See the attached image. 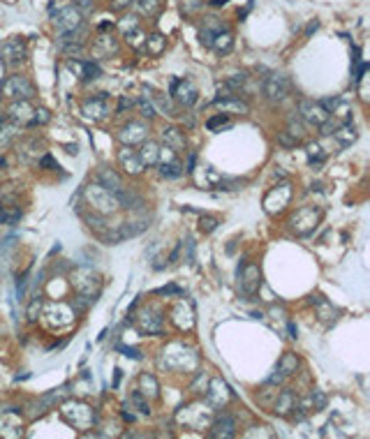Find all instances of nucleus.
Returning <instances> with one entry per match:
<instances>
[{
    "mask_svg": "<svg viewBox=\"0 0 370 439\" xmlns=\"http://www.w3.org/2000/svg\"><path fill=\"white\" fill-rule=\"evenodd\" d=\"M262 284V273L255 263H241L238 266V289L243 296H255Z\"/></svg>",
    "mask_w": 370,
    "mask_h": 439,
    "instance_id": "nucleus-1",
    "label": "nucleus"
},
{
    "mask_svg": "<svg viewBox=\"0 0 370 439\" xmlns=\"http://www.w3.org/2000/svg\"><path fill=\"white\" fill-rule=\"evenodd\" d=\"M289 201H291L289 183H280L278 187H273V190L264 197V211L268 213V215H275V213L285 211V206Z\"/></svg>",
    "mask_w": 370,
    "mask_h": 439,
    "instance_id": "nucleus-2",
    "label": "nucleus"
},
{
    "mask_svg": "<svg viewBox=\"0 0 370 439\" xmlns=\"http://www.w3.org/2000/svg\"><path fill=\"white\" fill-rule=\"evenodd\" d=\"M299 116L303 118V123L306 125H317L319 127L331 114H329V109H326L319 100L317 102H315V100H303V102L299 104Z\"/></svg>",
    "mask_w": 370,
    "mask_h": 439,
    "instance_id": "nucleus-3",
    "label": "nucleus"
},
{
    "mask_svg": "<svg viewBox=\"0 0 370 439\" xmlns=\"http://www.w3.org/2000/svg\"><path fill=\"white\" fill-rule=\"evenodd\" d=\"M289 90H291V83L285 74H271L264 81V95L268 102H282L285 97L289 95Z\"/></svg>",
    "mask_w": 370,
    "mask_h": 439,
    "instance_id": "nucleus-4",
    "label": "nucleus"
},
{
    "mask_svg": "<svg viewBox=\"0 0 370 439\" xmlns=\"http://www.w3.org/2000/svg\"><path fill=\"white\" fill-rule=\"evenodd\" d=\"M317 222H319V211L317 208H312V206H306V208H299V211L291 215L289 220V224L291 229L296 231V234H308L310 229H315L317 227Z\"/></svg>",
    "mask_w": 370,
    "mask_h": 439,
    "instance_id": "nucleus-5",
    "label": "nucleus"
},
{
    "mask_svg": "<svg viewBox=\"0 0 370 439\" xmlns=\"http://www.w3.org/2000/svg\"><path fill=\"white\" fill-rule=\"evenodd\" d=\"M2 93L7 97H14V100H30L35 95V88L30 83L28 77H9L5 83H2Z\"/></svg>",
    "mask_w": 370,
    "mask_h": 439,
    "instance_id": "nucleus-6",
    "label": "nucleus"
},
{
    "mask_svg": "<svg viewBox=\"0 0 370 439\" xmlns=\"http://www.w3.org/2000/svg\"><path fill=\"white\" fill-rule=\"evenodd\" d=\"M53 21H56V26H58L61 33H74V30H79V28H81V14H79V9H77V7L56 9Z\"/></svg>",
    "mask_w": 370,
    "mask_h": 439,
    "instance_id": "nucleus-7",
    "label": "nucleus"
},
{
    "mask_svg": "<svg viewBox=\"0 0 370 439\" xmlns=\"http://www.w3.org/2000/svg\"><path fill=\"white\" fill-rule=\"evenodd\" d=\"M171 95L176 97V102H181L183 106H192L197 102L199 90L190 79H174L171 81Z\"/></svg>",
    "mask_w": 370,
    "mask_h": 439,
    "instance_id": "nucleus-8",
    "label": "nucleus"
},
{
    "mask_svg": "<svg viewBox=\"0 0 370 439\" xmlns=\"http://www.w3.org/2000/svg\"><path fill=\"white\" fill-rule=\"evenodd\" d=\"M88 199H90V203H93V208H97V211H102V213L114 211L116 206H118V199H116V192H111V190H106V187H102V185H97V187H93V194H90Z\"/></svg>",
    "mask_w": 370,
    "mask_h": 439,
    "instance_id": "nucleus-9",
    "label": "nucleus"
},
{
    "mask_svg": "<svg viewBox=\"0 0 370 439\" xmlns=\"http://www.w3.org/2000/svg\"><path fill=\"white\" fill-rule=\"evenodd\" d=\"M234 432H236V419L231 416V414H220L218 419H215V423L211 425V437H234Z\"/></svg>",
    "mask_w": 370,
    "mask_h": 439,
    "instance_id": "nucleus-10",
    "label": "nucleus"
},
{
    "mask_svg": "<svg viewBox=\"0 0 370 439\" xmlns=\"http://www.w3.org/2000/svg\"><path fill=\"white\" fill-rule=\"evenodd\" d=\"M118 139L123 141L125 146H134V143L146 141V125L144 123H127L123 130H121Z\"/></svg>",
    "mask_w": 370,
    "mask_h": 439,
    "instance_id": "nucleus-11",
    "label": "nucleus"
},
{
    "mask_svg": "<svg viewBox=\"0 0 370 439\" xmlns=\"http://www.w3.org/2000/svg\"><path fill=\"white\" fill-rule=\"evenodd\" d=\"M116 199H118V206H123V208H127V211H141L144 206H146V201H144V197L141 194H137L130 187H121L118 192H116Z\"/></svg>",
    "mask_w": 370,
    "mask_h": 439,
    "instance_id": "nucleus-12",
    "label": "nucleus"
},
{
    "mask_svg": "<svg viewBox=\"0 0 370 439\" xmlns=\"http://www.w3.org/2000/svg\"><path fill=\"white\" fill-rule=\"evenodd\" d=\"M296 393L291 391V388H285L282 393H275V402H273V412L278 416H289L291 409H294V404H296Z\"/></svg>",
    "mask_w": 370,
    "mask_h": 439,
    "instance_id": "nucleus-13",
    "label": "nucleus"
},
{
    "mask_svg": "<svg viewBox=\"0 0 370 439\" xmlns=\"http://www.w3.org/2000/svg\"><path fill=\"white\" fill-rule=\"evenodd\" d=\"M118 162H121V167L125 169V174H141L144 171V164H141V160L139 155H137V150H130L127 146H125L121 153H118Z\"/></svg>",
    "mask_w": 370,
    "mask_h": 439,
    "instance_id": "nucleus-14",
    "label": "nucleus"
},
{
    "mask_svg": "<svg viewBox=\"0 0 370 439\" xmlns=\"http://www.w3.org/2000/svg\"><path fill=\"white\" fill-rule=\"evenodd\" d=\"M9 120H14V123H28L33 120V116H35V109L28 104V100H19L14 104L9 106Z\"/></svg>",
    "mask_w": 370,
    "mask_h": 439,
    "instance_id": "nucleus-15",
    "label": "nucleus"
},
{
    "mask_svg": "<svg viewBox=\"0 0 370 439\" xmlns=\"http://www.w3.org/2000/svg\"><path fill=\"white\" fill-rule=\"evenodd\" d=\"M2 58L7 62H21L23 58H26V44H23V40H19V37H14V40H9V42L2 44Z\"/></svg>",
    "mask_w": 370,
    "mask_h": 439,
    "instance_id": "nucleus-16",
    "label": "nucleus"
},
{
    "mask_svg": "<svg viewBox=\"0 0 370 439\" xmlns=\"http://www.w3.org/2000/svg\"><path fill=\"white\" fill-rule=\"evenodd\" d=\"M137 155H139L144 167H155L160 162L162 150H160V146L155 141H141V150H137Z\"/></svg>",
    "mask_w": 370,
    "mask_h": 439,
    "instance_id": "nucleus-17",
    "label": "nucleus"
},
{
    "mask_svg": "<svg viewBox=\"0 0 370 439\" xmlns=\"http://www.w3.org/2000/svg\"><path fill=\"white\" fill-rule=\"evenodd\" d=\"M213 104L220 109L222 114H250V106H247V102H243V100H236V97H225V100H218L215 97V102Z\"/></svg>",
    "mask_w": 370,
    "mask_h": 439,
    "instance_id": "nucleus-18",
    "label": "nucleus"
},
{
    "mask_svg": "<svg viewBox=\"0 0 370 439\" xmlns=\"http://www.w3.org/2000/svg\"><path fill=\"white\" fill-rule=\"evenodd\" d=\"M95 183L97 185H102V187H106V190H111V192H118L121 187H123V183H121V176L116 174L114 169H100L95 176Z\"/></svg>",
    "mask_w": 370,
    "mask_h": 439,
    "instance_id": "nucleus-19",
    "label": "nucleus"
},
{
    "mask_svg": "<svg viewBox=\"0 0 370 439\" xmlns=\"http://www.w3.org/2000/svg\"><path fill=\"white\" fill-rule=\"evenodd\" d=\"M331 137H333V139L338 141L340 146H349V143H354V141H356L359 132H356V127H354V125L347 120V123H340V125H338V130H335Z\"/></svg>",
    "mask_w": 370,
    "mask_h": 439,
    "instance_id": "nucleus-20",
    "label": "nucleus"
},
{
    "mask_svg": "<svg viewBox=\"0 0 370 439\" xmlns=\"http://www.w3.org/2000/svg\"><path fill=\"white\" fill-rule=\"evenodd\" d=\"M222 30H227V28L222 26L218 19H206V21H204L202 33H199V37H202V42L206 44V46H211L213 40H215V35H220Z\"/></svg>",
    "mask_w": 370,
    "mask_h": 439,
    "instance_id": "nucleus-21",
    "label": "nucleus"
},
{
    "mask_svg": "<svg viewBox=\"0 0 370 439\" xmlns=\"http://www.w3.org/2000/svg\"><path fill=\"white\" fill-rule=\"evenodd\" d=\"M162 141H164L171 150L185 148V134L178 130V127H164V130H162Z\"/></svg>",
    "mask_w": 370,
    "mask_h": 439,
    "instance_id": "nucleus-22",
    "label": "nucleus"
},
{
    "mask_svg": "<svg viewBox=\"0 0 370 439\" xmlns=\"http://www.w3.org/2000/svg\"><path fill=\"white\" fill-rule=\"evenodd\" d=\"M162 321H164V319L160 315H153V312L148 315V310H146L139 319V331L141 333H160V331H162Z\"/></svg>",
    "mask_w": 370,
    "mask_h": 439,
    "instance_id": "nucleus-23",
    "label": "nucleus"
},
{
    "mask_svg": "<svg viewBox=\"0 0 370 439\" xmlns=\"http://www.w3.org/2000/svg\"><path fill=\"white\" fill-rule=\"evenodd\" d=\"M148 227V220H134V222H123L121 227H118V234H121V238H130V236H137V234H141L144 229Z\"/></svg>",
    "mask_w": 370,
    "mask_h": 439,
    "instance_id": "nucleus-24",
    "label": "nucleus"
},
{
    "mask_svg": "<svg viewBox=\"0 0 370 439\" xmlns=\"http://www.w3.org/2000/svg\"><path fill=\"white\" fill-rule=\"evenodd\" d=\"M296 368H299V359H296V354H285V356L278 360V372H280L282 377L294 375Z\"/></svg>",
    "mask_w": 370,
    "mask_h": 439,
    "instance_id": "nucleus-25",
    "label": "nucleus"
},
{
    "mask_svg": "<svg viewBox=\"0 0 370 439\" xmlns=\"http://www.w3.org/2000/svg\"><path fill=\"white\" fill-rule=\"evenodd\" d=\"M19 220H21V208L17 206H2L0 208V224H17Z\"/></svg>",
    "mask_w": 370,
    "mask_h": 439,
    "instance_id": "nucleus-26",
    "label": "nucleus"
},
{
    "mask_svg": "<svg viewBox=\"0 0 370 439\" xmlns=\"http://www.w3.org/2000/svg\"><path fill=\"white\" fill-rule=\"evenodd\" d=\"M231 44H234V40H231V33L229 30H222L220 35H215V40H213V49L215 51H220V53H227L231 49Z\"/></svg>",
    "mask_w": 370,
    "mask_h": 439,
    "instance_id": "nucleus-27",
    "label": "nucleus"
},
{
    "mask_svg": "<svg viewBox=\"0 0 370 439\" xmlns=\"http://www.w3.org/2000/svg\"><path fill=\"white\" fill-rule=\"evenodd\" d=\"M164 46H167V40L160 35V33H155V35L146 37V49H148V53H153V56L162 53V51H164Z\"/></svg>",
    "mask_w": 370,
    "mask_h": 439,
    "instance_id": "nucleus-28",
    "label": "nucleus"
},
{
    "mask_svg": "<svg viewBox=\"0 0 370 439\" xmlns=\"http://www.w3.org/2000/svg\"><path fill=\"white\" fill-rule=\"evenodd\" d=\"M139 381H141V393L144 395H153V398H155V395L160 393V386L153 375H141Z\"/></svg>",
    "mask_w": 370,
    "mask_h": 439,
    "instance_id": "nucleus-29",
    "label": "nucleus"
},
{
    "mask_svg": "<svg viewBox=\"0 0 370 439\" xmlns=\"http://www.w3.org/2000/svg\"><path fill=\"white\" fill-rule=\"evenodd\" d=\"M14 137H17V125H14V120H12V123L0 120V143H9Z\"/></svg>",
    "mask_w": 370,
    "mask_h": 439,
    "instance_id": "nucleus-30",
    "label": "nucleus"
},
{
    "mask_svg": "<svg viewBox=\"0 0 370 439\" xmlns=\"http://www.w3.org/2000/svg\"><path fill=\"white\" fill-rule=\"evenodd\" d=\"M125 40H127V44H130V46H134V49H141V46H144V42H146V35H144V30H139V28H132V30H127V33H125Z\"/></svg>",
    "mask_w": 370,
    "mask_h": 439,
    "instance_id": "nucleus-31",
    "label": "nucleus"
},
{
    "mask_svg": "<svg viewBox=\"0 0 370 439\" xmlns=\"http://www.w3.org/2000/svg\"><path fill=\"white\" fill-rule=\"evenodd\" d=\"M246 81H247L246 74H234V77H229V79H225V83H222V86H227L231 93H234V95H238V93H241V88L246 86Z\"/></svg>",
    "mask_w": 370,
    "mask_h": 439,
    "instance_id": "nucleus-32",
    "label": "nucleus"
},
{
    "mask_svg": "<svg viewBox=\"0 0 370 439\" xmlns=\"http://www.w3.org/2000/svg\"><path fill=\"white\" fill-rule=\"evenodd\" d=\"M160 7H162V0H139L141 14H146V17H155Z\"/></svg>",
    "mask_w": 370,
    "mask_h": 439,
    "instance_id": "nucleus-33",
    "label": "nucleus"
},
{
    "mask_svg": "<svg viewBox=\"0 0 370 439\" xmlns=\"http://www.w3.org/2000/svg\"><path fill=\"white\" fill-rule=\"evenodd\" d=\"M183 174V167H181V164H178V162H164V164H162V167H160V176H162V178H178V176Z\"/></svg>",
    "mask_w": 370,
    "mask_h": 439,
    "instance_id": "nucleus-34",
    "label": "nucleus"
},
{
    "mask_svg": "<svg viewBox=\"0 0 370 439\" xmlns=\"http://www.w3.org/2000/svg\"><path fill=\"white\" fill-rule=\"evenodd\" d=\"M220 224V220L215 218V215H202L199 218V229H202L204 234H211V231H215V227Z\"/></svg>",
    "mask_w": 370,
    "mask_h": 439,
    "instance_id": "nucleus-35",
    "label": "nucleus"
},
{
    "mask_svg": "<svg viewBox=\"0 0 370 439\" xmlns=\"http://www.w3.org/2000/svg\"><path fill=\"white\" fill-rule=\"evenodd\" d=\"M303 118H301L299 114L296 116H291L289 118V127H287V132H291V134H294V137H299V139H303V134H306V132H303Z\"/></svg>",
    "mask_w": 370,
    "mask_h": 439,
    "instance_id": "nucleus-36",
    "label": "nucleus"
},
{
    "mask_svg": "<svg viewBox=\"0 0 370 439\" xmlns=\"http://www.w3.org/2000/svg\"><path fill=\"white\" fill-rule=\"evenodd\" d=\"M278 143H280V146H285V148H294V146H299L301 143V139L299 137H294V134H291V132H278Z\"/></svg>",
    "mask_w": 370,
    "mask_h": 439,
    "instance_id": "nucleus-37",
    "label": "nucleus"
},
{
    "mask_svg": "<svg viewBox=\"0 0 370 439\" xmlns=\"http://www.w3.org/2000/svg\"><path fill=\"white\" fill-rule=\"evenodd\" d=\"M130 402L134 404V407H137V409H139L141 414H146V416H148L150 414V404L146 402V400H144V393H141V391H134L132 393V398H130Z\"/></svg>",
    "mask_w": 370,
    "mask_h": 439,
    "instance_id": "nucleus-38",
    "label": "nucleus"
},
{
    "mask_svg": "<svg viewBox=\"0 0 370 439\" xmlns=\"http://www.w3.org/2000/svg\"><path fill=\"white\" fill-rule=\"evenodd\" d=\"M225 125H229V116L227 114H218V116H213V118H208L206 120V127L208 130H218V127H225Z\"/></svg>",
    "mask_w": 370,
    "mask_h": 439,
    "instance_id": "nucleus-39",
    "label": "nucleus"
},
{
    "mask_svg": "<svg viewBox=\"0 0 370 439\" xmlns=\"http://www.w3.org/2000/svg\"><path fill=\"white\" fill-rule=\"evenodd\" d=\"M310 402H312V409H324L326 395L322 393V391H312V393H310Z\"/></svg>",
    "mask_w": 370,
    "mask_h": 439,
    "instance_id": "nucleus-40",
    "label": "nucleus"
},
{
    "mask_svg": "<svg viewBox=\"0 0 370 439\" xmlns=\"http://www.w3.org/2000/svg\"><path fill=\"white\" fill-rule=\"evenodd\" d=\"M139 111H141L144 118H153V116H155V106L150 104L146 97H141V100H139Z\"/></svg>",
    "mask_w": 370,
    "mask_h": 439,
    "instance_id": "nucleus-41",
    "label": "nucleus"
},
{
    "mask_svg": "<svg viewBox=\"0 0 370 439\" xmlns=\"http://www.w3.org/2000/svg\"><path fill=\"white\" fill-rule=\"evenodd\" d=\"M49 111L46 109H35V116H33V120H30V125L35 127V125H42V123H49Z\"/></svg>",
    "mask_w": 370,
    "mask_h": 439,
    "instance_id": "nucleus-42",
    "label": "nucleus"
},
{
    "mask_svg": "<svg viewBox=\"0 0 370 439\" xmlns=\"http://www.w3.org/2000/svg\"><path fill=\"white\" fill-rule=\"evenodd\" d=\"M40 303H42V300H40V296H35V299H33V303L28 305V321H35V319H37V312H40Z\"/></svg>",
    "mask_w": 370,
    "mask_h": 439,
    "instance_id": "nucleus-43",
    "label": "nucleus"
},
{
    "mask_svg": "<svg viewBox=\"0 0 370 439\" xmlns=\"http://www.w3.org/2000/svg\"><path fill=\"white\" fill-rule=\"evenodd\" d=\"M308 155H310V162H312V160L317 158V162L322 158H324V155H322V146H319V143H310L308 146Z\"/></svg>",
    "mask_w": 370,
    "mask_h": 439,
    "instance_id": "nucleus-44",
    "label": "nucleus"
},
{
    "mask_svg": "<svg viewBox=\"0 0 370 439\" xmlns=\"http://www.w3.org/2000/svg\"><path fill=\"white\" fill-rule=\"evenodd\" d=\"M155 294H160V296H169V294H176V296H181L183 291L178 289L176 284H169V287H162V289H158Z\"/></svg>",
    "mask_w": 370,
    "mask_h": 439,
    "instance_id": "nucleus-45",
    "label": "nucleus"
},
{
    "mask_svg": "<svg viewBox=\"0 0 370 439\" xmlns=\"http://www.w3.org/2000/svg\"><path fill=\"white\" fill-rule=\"evenodd\" d=\"M155 102H158V104L162 106V109H164L169 116H174V106H171V102H169V100H164L162 95H155Z\"/></svg>",
    "mask_w": 370,
    "mask_h": 439,
    "instance_id": "nucleus-46",
    "label": "nucleus"
},
{
    "mask_svg": "<svg viewBox=\"0 0 370 439\" xmlns=\"http://www.w3.org/2000/svg\"><path fill=\"white\" fill-rule=\"evenodd\" d=\"M116 349L123 351V356H130V359H141V354L137 349H132V347H123V344H118Z\"/></svg>",
    "mask_w": 370,
    "mask_h": 439,
    "instance_id": "nucleus-47",
    "label": "nucleus"
},
{
    "mask_svg": "<svg viewBox=\"0 0 370 439\" xmlns=\"http://www.w3.org/2000/svg\"><path fill=\"white\" fill-rule=\"evenodd\" d=\"M132 2H134V0H111V7L121 12V9H127Z\"/></svg>",
    "mask_w": 370,
    "mask_h": 439,
    "instance_id": "nucleus-48",
    "label": "nucleus"
},
{
    "mask_svg": "<svg viewBox=\"0 0 370 439\" xmlns=\"http://www.w3.org/2000/svg\"><path fill=\"white\" fill-rule=\"evenodd\" d=\"M40 167H46V169H58V164L53 162L51 155H44V158L40 160Z\"/></svg>",
    "mask_w": 370,
    "mask_h": 439,
    "instance_id": "nucleus-49",
    "label": "nucleus"
},
{
    "mask_svg": "<svg viewBox=\"0 0 370 439\" xmlns=\"http://www.w3.org/2000/svg\"><path fill=\"white\" fill-rule=\"evenodd\" d=\"M127 106H132V100H127V97H123V100H121V106H118V111H125Z\"/></svg>",
    "mask_w": 370,
    "mask_h": 439,
    "instance_id": "nucleus-50",
    "label": "nucleus"
},
{
    "mask_svg": "<svg viewBox=\"0 0 370 439\" xmlns=\"http://www.w3.org/2000/svg\"><path fill=\"white\" fill-rule=\"evenodd\" d=\"M2 83H5V60L0 58V88H2Z\"/></svg>",
    "mask_w": 370,
    "mask_h": 439,
    "instance_id": "nucleus-51",
    "label": "nucleus"
},
{
    "mask_svg": "<svg viewBox=\"0 0 370 439\" xmlns=\"http://www.w3.org/2000/svg\"><path fill=\"white\" fill-rule=\"evenodd\" d=\"M74 5H77V7H90L93 0H74Z\"/></svg>",
    "mask_w": 370,
    "mask_h": 439,
    "instance_id": "nucleus-52",
    "label": "nucleus"
},
{
    "mask_svg": "<svg viewBox=\"0 0 370 439\" xmlns=\"http://www.w3.org/2000/svg\"><path fill=\"white\" fill-rule=\"evenodd\" d=\"M317 28H319V23H317V21H312V23H310V26H308V30H306V33H308V35H310V33H315Z\"/></svg>",
    "mask_w": 370,
    "mask_h": 439,
    "instance_id": "nucleus-53",
    "label": "nucleus"
},
{
    "mask_svg": "<svg viewBox=\"0 0 370 439\" xmlns=\"http://www.w3.org/2000/svg\"><path fill=\"white\" fill-rule=\"evenodd\" d=\"M225 2H227V0H213L211 5H213V7H222V5H225Z\"/></svg>",
    "mask_w": 370,
    "mask_h": 439,
    "instance_id": "nucleus-54",
    "label": "nucleus"
},
{
    "mask_svg": "<svg viewBox=\"0 0 370 439\" xmlns=\"http://www.w3.org/2000/svg\"><path fill=\"white\" fill-rule=\"evenodd\" d=\"M289 333H291V335H289V338H296V326L291 324V321H289Z\"/></svg>",
    "mask_w": 370,
    "mask_h": 439,
    "instance_id": "nucleus-55",
    "label": "nucleus"
}]
</instances>
